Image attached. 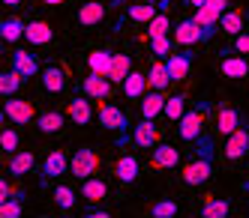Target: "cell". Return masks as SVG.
I'll return each mask as SVG.
<instances>
[{"label":"cell","instance_id":"1","mask_svg":"<svg viewBox=\"0 0 249 218\" xmlns=\"http://www.w3.org/2000/svg\"><path fill=\"white\" fill-rule=\"evenodd\" d=\"M216 30L219 27H201L195 18H186V21H180V24L174 27V42L189 48V45H198V42L213 39V33H216Z\"/></svg>","mask_w":249,"mask_h":218},{"label":"cell","instance_id":"2","mask_svg":"<svg viewBox=\"0 0 249 218\" xmlns=\"http://www.w3.org/2000/svg\"><path fill=\"white\" fill-rule=\"evenodd\" d=\"M201 143H204V150H201V158L189 161V165L183 168V183H186V186H204L207 179H210V173H213V158H210V140H204V138H201Z\"/></svg>","mask_w":249,"mask_h":218},{"label":"cell","instance_id":"3","mask_svg":"<svg viewBox=\"0 0 249 218\" xmlns=\"http://www.w3.org/2000/svg\"><path fill=\"white\" fill-rule=\"evenodd\" d=\"M96 168H99V158H96V153H93V150H87V147L75 150V156L69 158V173H72L75 179H87V176H93V173H96Z\"/></svg>","mask_w":249,"mask_h":218},{"label":"cell","instance_id":"4","mask_svg":"<svg viewBox=\"0 0 249 218\" xmlns=\"http://www.w3.org/2000/svg\"><path fill=\"white\" fill-rule=\"evenodd\" d=\"M3 117L12 120L15 125H27L36 117V111H33V102H27V99H6L3 102Z\"/></svg>","mask_w":249,"mask_h":218},{"label":"cell","instance_id":"5","mask_svg":"<svg viewBox=\"0 0 249 218\" xmlns=\"http://www.w3.org/2000/svg\"><path fill=\"white\" fill-rule=\"evenodd\" d=\"M111 78L108 75H96V72H90V75H87L84 81H81V93L87 96V99H108L111 96Z\"/></svg>","mask_w":249,"mask_h":218},{"label":"cell","instance_id":"6","mask_svg":"<svg viewBox=\"0 0 249 218\" xmlns=\"http://www.w3.org/2000/svg\"><path fill=\"white\" fill-rule=\"evenodd\" d=\"M204 132V105H201V111L195 108V111H186L180 117V138L183 140H198Z\"/></svg>","mask_w":249,"mask_h":218},{"label":"cell","instance_id":"7","mask_svg":"<svg viewBox=\"0 0 249 218\" xmlns=\"http://www.w3.org/2000/svg\"><path fill=\"white\" fill-rule=\"evenodd\" d=\"M246 150H249V129L240 125V129H234V132L228 135V140H225V158L237 161V158L246 156Z\"/></svg>","mask_w":249,"mask_h":218},{"label":"cell","instance_id":"8","mask_svg":"<svg viewBox=\"0 0 249 218\" xmlns=\"http://www.w3.org/2000/svg\"><path fill=\"white\" fill-rule=\"evenodd\" d=\"M99 125H102V129H108V132H123V129H126V114H123L117 105L105 102L99 108Z\"/></svg>","mask_w":249,"mask_h":218},{"label":"cell","instance_id":"9","mask_svg":"<svg viewBox=\"0 0 249 218\" xmlns=\"http://www.w3.org/2000/svg\"><path fill=\"white\" fill-rule=\"evenodd\" d=\"M69 171V158L63 150H54V153H48L45 161H42V179H57Z\"/></svg>","mask_w":249,"mask_h":218},{"label":"cell","instance_id":"10","mask_svg":"<svg viewBox=\"0 0 249 218\" xmlns=\"http://www.w3.org/2000/svg\"><path fill=\"white\" fill-rule=\"evenodd\" d=\"M132 140L138 143L141 150H153L156 140H159V129L153 125V120H144V117H141V123L135 125V132H132Z\"/></svg>","mask_w":249,"mask_h":218},{"label":"cell","instance_id":"11","mask_svg":"<svg viewBox=\"0 0 249 218\" xmlns=\"http://www.w3.org/2000/svg\"><path fill=\"white\" fill-rule=\"evenodd\" d=\"M12 69H18L24 78H36V75H42L36 54H30V51H15V54H12Z\"/></svg>","mask_w":249,"mask_h":218},{"label":"cell","instance_id":"12","mask_svg":"<svg viewBox=\"0 0 249 218\" xmlns=\"http://www.w3.org/2000/svg\"><path fill=\"white\" fill-rule=\"evenodd\" d=\"M150 165L153 168H177L180 165V150L168 147V143H156L153 156H150Z\"/></svg>","mask_w":249,"mask_h":218},{"label":"cell","instance_id":"13","mask_svg":"<svg viewBox=\"0 0 249 218\" xmlns=\"http://www.w3.org/2000/svg\"><path fill=\"white\" fill-rule=\"evenodd\" d=\"M24 39L30 45H48L54 39V30H51V24H45V21H30L24 27Z\"/></svg>","mask_w":249,"mask_h":218},{"label":"cell","instance_id":"14","mask_svg":"<svg viewBox=\"0 0 249 218\" xmlns=\"http://www.w3.org/2000/svg\"><path fill=\"white\" fill-rule=\"evenodd\" d=\"M66 114H69V120H72L75 125H87V123L93 120V111H90V102H87V96H75L72 102H69Z\"/></svg>","mask_w":249,"mask_h":218},{"label":"cell","instance_id":"15","mask_svg":"<svg viewBox=\"0 0 249 218\" xmlns=\"http://www.w3.org/2000/svg\"><path fill=\"white\" fill-rule=\"evenodd\" d=\"M33 165H36V156H33V150H18V153H12L6 171H9L12 176H24V173L33 171Z\"/></svg>","mask_w":249,"mask_h":218},{"label":"cell","instance_id":"16","mask_svg":"<svg viewBox=\"0 0 249 218\" xmlns=\"http://www.w3.org/2000/svg\"><path fill=\"white\" fill-rule=\"evenodd\" d=\"M162 111H165V96H162V90H150V93L144 96V102H141V117H144V120H156Z\"/></svg>","mask_w":249,"mask_h":218},{"label":"cell","instance_id":"17","mask_svg":"<svg viewBox=\"0 0 249 218\" xmlns=\"http://www.w3.org/2000/svg\"><path fill=\"white\" fill-rule=\"evenodd\" d=\"M102 18H105V6L99 3V0H90V3L78 6V24L81 27H96Z\"/></svg>","mask_w":249,"mask_h":218},{"label":"cell","instance_id":"18","mask_svg":"<svg viewBox=\"0 0 249 218\" xmlns=\"http://www.w3.org/2000/svg\"><path fill=\"white\" fill-rule=\"evenodd\" d=\"M147 75H141V72H129L126 75V81L120 84V90H123V96L126 99H141L144 96V90H147Z\"/></svg>","mask_w":249,"mask_h":218},{"label":"cell","instance_id":"19","mask_svg":"<svg viewBox=\"0 0 249 218\" xmlns=\"http://www.w3.org/2000/svg\"><path fill=\"white\" fill-rule=\"evenodd\" d=\"M138 158L135 156H120L117 165H114V176L120 179V183H135L138 179Z\"/></svg>","mask_w":249,"mask_h":218},{"label":"cell","instance_id":"20","mask_svg":"<svg viewBox=\"0 0 249 218\" xmlns=\"http://www.w3.org/2000/svg\"><path fill=\"white\" fill-rule=\"evenodd\" d=\"M240 125H243V117H240V111H234V108H222L216 114V132L219 135H231L234 129H240Z\"/></svg>","mask_w":249,"mask_h":218},{"label":"cell","instance_id":"21","mask_svg":"<svg viewBox=\"0 0 249 218\" xmlns=\"http://www.w3.org/2000/svg\"><path fill=\"white\" fill-rule=\"evenodd\" d=\"M111 60H114V54L105 51V48L90 51V54H87V69L96 72V75H108V72H111Z\"/></svg>","mask_w":249,"mask_h":218},{"label":"cell","instance_id":"22","mask_svg":"<svg viewBox=\"0 0 249 218\" xmlns=\"http://www.w3.org/2000/svg\"><path fill=\"white\" fill-rule=\"evenodd\" d=\"M168 72H171V81H183L189 75V66H192V54H168Z\"/></svg>","mask_w":249,"mask_h":218},{"label":"cell","instance_id":"23","mask_svg":"<svg viewBox=\"0 0 249 218\" xmlns=\"http://www.w3.org/2000/svg\"><path fill=\"white\" fill-rule=\"evenodd\" d=\"M219 69H222L225 78H246V75H249V63H246V57H237V54L225 57V60L219 63Z\"/></svg>","mask_w":249,"mask_h":218},{"label":"cell","instance_id":"24","mask_svg":"<svg viewBox=\"0 0 249 218\" xmlns=\"http://www.w3.org/2000/svg\"><path fill=\"white\" fill-rule=\"evenodd\" d=\"M42 87H45V93H63V87H66L63 69H57V66H45V69H42Z\"/></svg>","mask_w":249,"mask_h":218},{"label":"cell","instance_id":"25","mask_svg":"<svg viewBox=\"0 0 249 218\" xmlns=\"http://www.w3.org/2000/svg\"><path fill=\"white\" fill-rule=\"evenodd\" d=\"M105 194H108V186H105V179H96V176H87V179H84L81 197H87L90 203H99Z\"/></svg>","mask_w":249,"mask_h":218},{"label":"cell","instance_id":"26","mask_svg":"<svg viewBox=\"0 0 249 218\" xmlns=\"http://www.w3.org/2000/svg\"><path fill=\"white\" fill-rule=\"evenodd\" d=\"M129 72H132V60H129V54H114L108 78H111L114 84H123V81H126V75H129Z\"/></svg>","mask_w":249,"mask_h":218},{"label":"cell","instance_id":"27","mask_svg":"<svg viewBox=\"0 0 249 218\" xmlns=\"http://www.w3.org/2000/svg\"><path fill=\"white\" fill-rule=\"evenodd\" d=\"M219 30H222V33H228V36L243 33V15H240L237 9H225V12H222V18H219Z\"/></svg>","mask_w":249,"mask_h":218},{"label":"cell","instance_id":"28","mask_svg":"<svg viewBox=\"0 0 249 218\" xmlns=\"http://www.w3.org/2000/svg\"><path fill=\"white\" fill-rule=\"evenodd\" d=\"M36 125H39V132H45V135H57L63 129V114L60 111H45V114L36 117Z\"/></svg>","mask_w":249,"mask_h":218},{"label":"cell","instance_id":"29","mask_svg":"<svg viewBox=\"0 0 249 218\" xmlns=\"http://www.w3.org/2000/svg\"><path fill=\"white\" fill-rule=\"evenodd\" d=\"M150 87L153 90H165L171 84V72H168V63H153L150 66V75H147Z\"/></svg>","mask_w":249,"mask_h":218},{"label":"cell","instance_id":"30","mask_svg":"<svg viewBox=\"0 0 249 218\" xmlns=\"http://www.w3.org/2000/svg\"><path fill=\"white\" fill-rule=\"evenodd\" d=\"M24 27L27 24H21L18 18H6V21L0 24V39H3V42H18L24 36Z\"/></svg>","mask_w":249,"mask_h":218},{"label":"cell","instance_id":"31","mask_svg":"<svg viewBox=\"0 0 249 218\" xmlns=\"http://www.w3.org/2000/svg\"><path fill=\"white\" fill-rule=\"evenodd\" d=\"M21 81H24V75L18 69H9V72H3V75H0V93L3 96H12L15 90L21 87Z\"/></svg>","mask_w":249,"mask_h":218},{"label":"cell","instance_id":"32","mask_svg":"<svg viewBox=\"0 0 249 218\" xmlns=\"http://www.w3.org/2000/svg\"><path fill=\"white\" fill-rule=\"evenodd\" d=\"M171 123H180V117L186 114V99L183 96H171V99H165V111H162Z\"/></svg>","mask_w":249,"mask_h":218},{"label":"cell","instance_id":"33","mask_svg":"<svg viewBox=\"0 0 249 218\" xmlns=\"http://www.w3.org/2000/svg\"><path fill=\"white\" fill-rule=\"evenodd\" d=\"M159 6H153V3H147V0H144V3H138V6H129V18H132V21H153V18L159 15L156 12Z\"/></svg>","mask_w":249,"mask_h":218},{"label":"cell","instance_id":"34","mask_svg":"<svg viewBox=\"0 0 249 218\" xmlns=\"http://www.w3.org/2000/svg\"><path fill=\"white\" fill-rule=\"evenodd\" d=\"M171 36L165 33V36H150V54H156V57H168L171 54Z\"/></svg>","mask_w":249,"mask_h":218},{"label":"cell","instance_id":"35","mask_svg":"<svg viewBox=\"0 0 249 218\" xmlns=\"http://www.w3.org/2000/svg\"><path fill=\"white\" fill-rule=\"evenodd\" d=\"M54 203H57L60 209H72V206H75V191L69 188V186H57V188H54Z\"/></svg>","mask_w":249,"mask_h":218},{"label":"cell","instance_id":"36","mask_svg":"<svg viewBox=\"0 0 249 218\" xmlns=\"http://www.w3.org/2000/svg\"><path fill=\"white\" fill-rule=\"evenodd\" d=\"M168 30H171V21H168L165 12H159L153 21H147V36H165Z\"/></svg>","mask_w":249,"mask_h":218},{"label":"cell","instance_id":"37","mask_svg":"<svg viewBox=\"0 0 249 218\" xmlns=\"http://www.w3.org/2000/svg\"><path fill=\"white\" fill-rule=\"evenodd\" d=\"M228 201H210V203H204V209H201V215L204 218H222V215H228Z\"/></svg>","mask_w":249,"mask_h":218},{"label":"cell","instance_id":"38","mask_svg":"<svg viewBox=\"0 0 249 218\" xmlns=\"http://www.w3.org/2000/svg\"><path fill=\"white\" fill-rule=\"evenodd\" d=\"M24 209H21V197H9V201L0 203V218H18Z\"/></svg>","mask_w":249,"mask_h":218},{"label":"cell","instance_id":"39","mask_svg":"<svg viewBox=\"0 0 249 218\" xmlns=\"http://www.w3.org/2000/svg\"><path fill=\"white\" fill-rule=\"evenodd\" d=\"M150 215L153 218H171V215H177V203L174 201H159V203L150 206Z\"/></svg>","mask_w":249,"mask_h":218},{"label":"cell","instance_id":"40","mask_svg":"<svg viewBox=\"0 0 249 218\" xmlns=\"http://www.w3.org/2000/svg\"><path fill=\"white\" fill-rule=\"evenodd\" d=\"M0 147H3L9 156H12V153H18V132L3 129V135H0Z\"/></svg>","mask_w":249,"mask_h":218},{"label":"cell","instance_id":"41","mask_svg":"<svg viewBox=\"0 0 249 218\" xmlns=\"http://www.w3.org/2000/svg\"><path fill=\"white\" fill-rule=\"evenodd\" d=\"M231 51H234V54H249V33H237Z\"/></svg>","mask_w":249,"mask_h":218},{"label":"cell","instance_id":"42","mask_svg":"<svg viewBox=\"0 0 249 218\" xmlns=\"http://www.w3.org/2000/svg\"><path fill=\"white\" fill-rule=\"evenodd\" d=\"M9 197H21V191H15L6 179H0V201H9Z\"/></svg>","mask_w":249,"mask_h":218},{"label":"cell","instance_id":"43","mask_svg":"<svg viewBox=\"0 0 249 218\" xmlns=\"http://www.w3.org/2000/svg\"><path fill=\"white\" fill-rule=\"evenodd\" d=\"M87 215H90V218H108L105 209H87Z\"/></svg>","mask_w":249,"mask_h":218},{"label":"cell","instance_id":"44","mask_svg":"<svg viewBox=\"0 0 249 218\" xmlns=\"http://www.w3.org/2000/svg\"><path fill=\"white\" fill-rule=\"evenodd\" d=\"M186 3H189V6H195V9H198V6H204V3H207V0H186Z\"/></svg>","mask_w":249,"mask_h":218},{"label":"cell","instance_id":"45","mask_svg":"<svg viewBox=\"0 0 249 218\" xmlns=\"http://www.w3.org/2000/svg\"><path fill=\"white\" fill-rule=\"evenodd\" d=\"M45 6H57V3H63V0H42Z\"/></svg>","mask_w":249,"mask_h":218},{"label":"cell","instance_id":"46","mask_svg":"<svg viewBox=\"0 0 249 218\" xmlns=\"http://www.w3.org/2000/svg\"><path fill=\"white\" fill-rule=\"evenodd\" d=\"M6 6H21V0H3Z\"/></svg>","mask_w":249,"mask_h":218},{"label":"cell","instance_id":"47","mask_svg":"<svg viewBox=\"0 0 249 218\" xmlns=\"http://www.w3.org/2000/svg\"><path fill=\"white\" fill-rule=\"evenodd\" d=\"M243 188H246V191H249V179H246V183H243Z\"/></svg>","mask_w":249,"mask_h":218},{"label":"cell","instance_id":"48","mask_svg":"<svg viewBox=\"0 0 249 218\" xmlns=\"http://www.w3.org/2000/svg\"><path fill=\"white\" fill-rule=\"evenodd\" d=\"M147 3H156V0H147Z\"/></svg>","mask_w":249,"mask_h":218}]
</instances>
